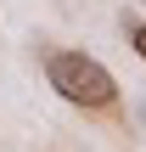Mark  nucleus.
<instances>
[{
  "label": "nucleus",
  "instance_id": "nucleus-1",
  "mask_svg": "<svg viewBox=\"0 0 146 152\" xmlns=\"http://www.w3.org/2000/svg\"><path fill=\"white\" fill-rule=\"evenodd\" d=\"M45 79H51L56 96H68L73 107H96V113L118 107V79H113L96 56H84V51H56V56H45Z\"/></svg>",
  "mask_w": 146,
  "mask_h": 152
},
{
  "label": "nucleus",
  "instance_id": "nucleus-3",
  "mask_svg": "<svg viewBox=\"0 0 146 152\" xmlns=\"http://www.w3.org/2000/svg\"><path fill=\"white\" fill-rule=\"evenodd\" d=\"M141 107H146V102H141Z\"/></svg>",
  "mask_w": 146,
  "mask_h": 152
},
{
  "label": "nucleus",
  "instance_id": "nucleus-2",
  "mask_svg": "<svg viewBox=\"0 0 146 152\" xmlns=\"http://www.w3.org/2000/svg\"><path fill=\"white\" fill-rule=\"evenodd\" d=\"M129 45H135V56L146 62V23H135V28H129Z\"/></svg>",
  "mask_w": 146,
  "mask_h": 152
}]
</instances>
